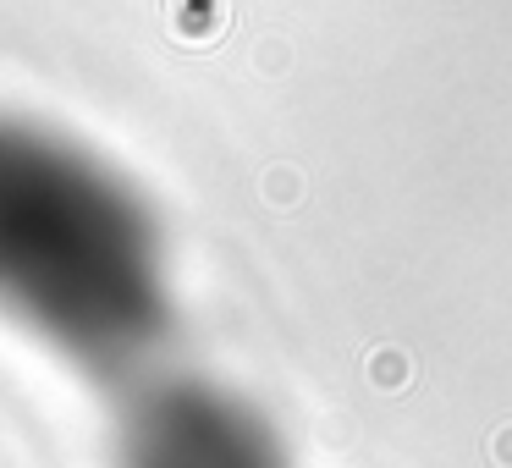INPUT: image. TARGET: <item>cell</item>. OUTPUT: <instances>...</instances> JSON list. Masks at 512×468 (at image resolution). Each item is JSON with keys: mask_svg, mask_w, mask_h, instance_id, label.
I'll return each instance as SVG.
<instances>
[{"mask_svg": "<svg viewBox=\"0 0 512 468\" xmlns=\"http://www.w3.org/2000/svg\"><path fill=\"white\" fill-rule=\"evenodd\" d=\"M116 468H292L270 419L193 375H138L116 408Z\"/></svg>", "mask_w": 512, "mask_h": 468, "instance_id": "obj_2", "label": "cell"}, {"mask_svg": "<svg viewBox=\"0 0 512 468\" xmlns=\"http://www.w3.org/2000/svg\"><path fill=\"white\" fill-rule=\"evenodd\" d=\"M0 314L94 375H144L171 336L149 204L50 127L0 116Z\"/></svg>", "mask_w": 512, "mask_h": 468, "instance_id": "obj_1", "label": "cell"}]
</instances>
